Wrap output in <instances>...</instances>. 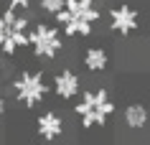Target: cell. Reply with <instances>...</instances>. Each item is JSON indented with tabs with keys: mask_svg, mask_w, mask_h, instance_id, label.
<instances>
[{
	"mask_svg": "<svg viewBox=\"0 0 150 145\" xmlns=\"http://www.w3.org/2000/svg\"><path fill=\"white\" fill-rule=\"evenodd\" d=\"M76 97H79V102L74 105V115L79 117L84 130L102 127L115 115V102H112L107 89H87V92H81Z\"/></svg>",
	"mask_w": 150,
	"mask_h": 145,
	"instance_id": "obj_1",
	"label": "cell"
},
{
	"mask_svg": "<svg viewBox=\"0 0 150 145\" xmlns=\"http://www.w3.org/2000/svg\"><path fill=\"white\" fill-rule=\"evenodd\" d=\"M28 18L18 16V10L5 8L0 13V51L5 56L18 54V48L28 46Z\"/></svg>",
	"mask_w": 150,
	"mask_h": 145,
	"instance_id": "obj_2",
	"label": "cell"
},
{
	"mask_svg": "<svg viewBox=\"0 0 150 145\" xmlns=\"http://www.w3.org/2000/svg\"><path fill=\"white\" fill-rule=\"evenodd\" d=\"M46 79H43V71H21L13 79V94H16V102L25 107V110H33L38 107L43 99H46Z\"/></svg>",
	"mask_w": 150,
	"mask_h": 145,
	"instance_id": "obj_3",
	"label": "cell"
},
{
	"mask_svg": "<svg viewBox=\"0 0 150 145\" xmlns=\"http://www.w3.org/2000/svg\"><path fill=\"white\" fill-rule=\"evenodd\" d=\"M28 46L33 48L36 59H56L64 48V38L59 25H48V23H38L28 28Z\"/></svg>",
	"mask_w": 150,
	"mask_h": 145,
	"instance_id": "obj_4",
	"label": "cell"
},
{
	"mask_svg": "<svg viewBox=\"0 0 150 145\" xmlns=\"http://www.w3.org/2000/svg\"><path fill=\"white\" fill-rule=\"evenodd\" d=\"M110 28L115 33H120V36H130V33H135L140 28V13L127 3L115 5L110 10Z\"/></svg>",
	"mask_w": 150,
	"mask_h": 145,
	"instance_id": "obj_5",
	"label": "cell"
},
{
	"mask_svg": "<svg viewBox=\"0 0 150 145\" xmlns=\"http://www.w3.org/2000/svg\"><path fill=\"white\" fill-rule=\"evenodd\" d=\"M54 18H56V23H59L61 36H71V38H89L92 31H94V23L71 16L66 8H61L59 13H54Z\"/></svg>",
	"mask_w": 150,
	"mask_h": 145,
	"instance_id": "obj_6",
	"label": "cell"
},
{
	"mask_svg": "<svg viewBox=\"0 0 150 145\" xmlns=\"http://www.w3.org/2000/svg\"><path fill=\"white\" fill-rule=\"evenodd\" d=\"M36 130H38V137L43 143H54L59 137H64V117L59 112H54V110H48V112L38 115Z\"/></svg>",
	"mask_w": 150,
	"mask_h": 145,
	"instance_id": "obj_7",
	"label": "cell"
},
{
	"mask_svg": "<svg viewBox=\"0 0 150 145\" xmlns=\"http://www.w3.org/2000/svg\"><path fill=\"white\" fill-rule=\"evenodd\" d=\"M81 92V81H79V74H74L71 69H61L56 71L54 76V94L64 102L69 99H76V94Z\"/></svg>",
	"mask_w": 150,
	"mask_h": 145,
	"instance_id": "obj_8",
	"label": "cell"
},
{
	"mask_svg": "<svg viewBox=\"0 0 150 145\" xmlns=\"http://www.w3.org/2000/svg\"><path fill=\"white\" fill-rule=\"evenodd\" d=\"M64 8L69 10L71 16L89 21V23H99V8H97L94 0H64Z\"/></svg>",
	"mask_w": 150,
	"mask_h": 145,
	"instance_id": "obj_9",
	"label": "cell"
},
{
	"mask_svg": "<svg viewBox=\"0 0 150 145\" xmlns=\"http://www.w3.org/2000/svg\"><path fill=\"white\" fill-rule=\"evenodd\" d=\"M148 107L142 105V102H132V105H127L125 107V112H122V120H125V125L130 130H142V127H148Z\"/></svg>",
	"mask_w": 150,
	"mask_h": 145,
	"instance_id": "obj_10",
	"label": "cell"
},
{
	"mask_svg": "<svg viewBox=\"0 0 150 145\" xmlns=\"http://www.w3.org/2000/svg\"><path fill=\"white\" fill-rule=\"evenodd\" d=\"M107 64H110V54H107L104 48L92 46V48H87V51H84V69H87V71L99 74V71H104V69H107Z\"/></svg>",
	"mask_w": 150,
	"mask_h": 145,
	"instance_id": "obj_11",
	"label": "cell"
},
{
	"mask_svg": "<svg viewBox=\"0 0 150 145\" xmlns=\"http://www.w3.org/2000/svg\"><path fill=\"white\" fill-rule=\"evenodd\" d=\"M38 8L43 13H48V16H54V13H59L64 8V0H38Z\"/></svg>",
	"mask_w": 150,
	"mask_h": 145,
	"instance_id": "obj_12",
	"label": "cell"
},
{
	"mask_svg": "<svg viewBox=\"0 0 150 145\" xmlns=\"http://www.w3.org/2000/svg\"><path fill=\"white\" fill-rule=\"evenodd\" d=\"M8 3V8H13V10H25V8H31L36 0H5Z\"/></svg>",
	"mask_w": 150,
	"mask_h": 145,
	"instance_id": "obj_13",
	"label": "cell"
},
{
	"mask_svg": "<svg viewBox=\"0 0 150 145\" xmlns=\"http://www.w3.org/2000/svg\"><path fill=\"white\" fill-rule=\"evenodd\" d=\"M5 112H8V102H5V94L0 92V117H3Z\"/></svg>",
	"mask_w": 150,
	"mask_h": 145,
	"instance_id": "obj_14",
	"label": "cell"
},
{
	"mask_svg": "<svg viewBox=\"0 0 150 145\" xmlns=\"http://www.w3.org/2000/svg\"><path fill=\"white\" fill-rule=\"evenodd\" d=\"M94 3H104V0H94Z\"/></svg>",
	"mask_w": 150,
	"mask_h": 145,
	"instance_id": "obj_15",
	"label": "cell"
}]
</instances>
